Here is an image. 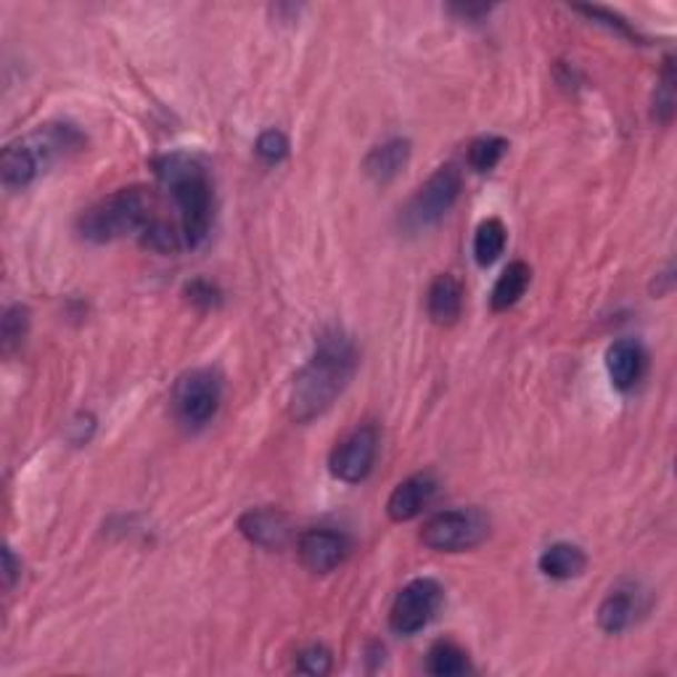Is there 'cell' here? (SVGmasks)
Instances as JSON below:
<instances>
[{"instance_id":"9c48e42d","label":"cell","mask_w":677,"mask_h":677,"mask_svg":"<svg viewBox=\"0 0 677 677\" xmlns=\"http://www.w3.org/2000/svg\"><path fill=\"white\" fill-rule=\"evenodd\" d=\"M376 456H379V429L366 424L358 427L352 435H347L341 442L333 448L331 460V474L347 485H358L374 471Z\"/></svg>"},{"instance_id":"44dd1931","label":"cell","mask_w":677,"mask_h":677,"mask_svg":"<svg viewBox=\"0 0 677 677\" xmlns=\"http://www.w3.org/2000/svg\"><path fill=\"white\" fill-rule=\"evenodd\" d=\"M508 151V141L506 138L500 136H485V138H477L469 146V165L471 170L477 172H490L495 170V167L500 165V159L506 157Z\"/></svg>"},{"instance_id":"484cf974","label":"cell","mask_w":677,"mask_h":677,"mask_svg":"<svg viewBox=\"0 0 677 677\" xmlns=\"http://www.w3.org/2000/svg\"><path fill=\"white\" fill-rule=\"evenodd\" d=\"M579 13H585V17H590L593 22H601L609 27V30H617L619 34H625V38H635L630 27H627V22H623V19L617 17V13H611L609 9H601V6H577Z\"/></svg>"},{"instance_id":"7a4b0ae2","label":"cell","mask_w":677,"mask_h":677,"mask_svg":"<svg viewBox=\"0 0 677 677\" xmlns=\"http://www.w3.org/2000/svg\"><path fill=\"white\" fill-rule=\"evenodd\" d=\"M153 172L178 207V233L183 249L201 247L215 215V193L207 167L191 153L176 151L159 157L153 162Z\"/></svg>"},{"instance_id":"3957f363","label":"cell","mask_w":677,"mask_h":677,"mask_svg":"<svg viewBox=\"0 0 677 677\" xmlns=\"http://www.w3.org/2000/svg\"><path fill=\"white\" fill-rule=\"evenodd\" d=\"M82 136L72 125H46L30 138L13 141L0 153V178L9 191H22L48 165L64 157L69 149H80Z\"/></svg>"},{"instance_id":"d6986e66","label":"cell","mask_w":677,"mask_h":677,"mask_svg":"<svg viewBox=\"0 0 677 677\" xmlns=\"http://www.w3.org/2000/svg\"><path fill=\"white\" fill-rule=\"evenodd\" d=\"M471 669L469 654L464 648L450 644V640H439L431 646L429 659H427V673L435 677H458L466 675Z\"/></svg>"},{"instance_id":"6da1fadb","label":"cell","mask_w":677,"mask_h":677,"mask_svg":"<svg viewBox=\"0 0 677 677\" xmlns=\"http://www.w3.org/2000/svg\"><path fill=\"white\" fill-rule=\"evenodd\" d=\"M355 368H358V352H355L352 341L339 331L326 333L320 339L318 352L291 384V418L297 424H310L323 416L352 381Z\"/></svg>"},{"instance_id":"7c38bea8","label":"cell","mask_w":677,"mask_h":677,"mask_svg":"<svg viewBox=\"0 0 677 677\" xmlns=\"http://www.w3.org/2000/svg\"><path fill=\"white\" fill-rule=\"evenodd\" d=\"M437 492V481L429 474H416V477L402 479L395 487L392 495L387 500V514L392 521H410L418 514H424V508L429 506L431 498Z\"/></svg>"},{"instance_id":"277c9868","label":"cell","mask_w":677,"mask_h":677,"mask_svg":"<svg viewBox=\"0 0 677 677\" xmlns=\"http://www.w3.org/2000/svg\"><path fill=\"white\" fill-rule=\"evenodd\" d=\"M151 220V193L146 188H122L88 207L77 228L90 243H109L125 236H141Z\"/></svg>"},{"instance_id":"2e32d148","label":"cell","mask_w":677,"mask_h":677,"mask_svg":"<svg viewBox=\"0 0 677 677\" xmlns=\"http://www.w3.org/2000/svg\"><path fill=\"white\" fill-rule=\"evenodd\" d=\"M408 159H410V141H405V138H392V141L371 149L366 162H362V170H366V176L376 180V183H389V180H395L405 170Z\"/></svg>"},{"instance_id":"603a6c76","label":"cell","mask_w":677,"mask_h":677,"mask_svg":"<svg viewBox=\"0 0 677 677\" xmlns=\"http://www.w3.org/2000/svg\"><path fill=\"white\" fill-rule=\"evenodd\" d=\"M286 153H289V141H286L281 130H265L262 136L257 138V157H260L265 165L283 162Z\"/></svg>"},{"instance_id":"7402d4cb","label":"cell","mask_w":677,"mask_h":677,"mask_svg":"<svg viewBox=\"0 0 677 677\" xmlns=\"http://www.w3.org/2000/svg\"><path fill=\"white\" fill-rule=\"evenodd\" d=\"M30 331V310L24 305H11L6 310L3 323H0V339H3V352L11 355L17 347H22V341Z\"/></svg>"},{"instance_id":"f1b7e54d","label":"cell","mask_w":677,"mask_h":677,"mask_svg":"<svg viewBox=\"0 0 677 677\" xmlns=\"http://www.w3.org/2000/svg\"><path fill=\"white\" fill-rule=\"evenodd\" d=\"M19 569H22V564H17V556H13L11 548L3 550V585L6 590L13 588V583H17Z\"/></svg>"},{"instance_id":"cb8c5ba5","label":"cell","mask_w":677,"mask_h":677,"mask_svg":"<svg viewBox=\"0 0 677 677\" xmlns=\"http://www.w3.org/2000/svg\"><path fill=\"white\" fill-rule=\"evenodd\" d=\"M675 74H673V64L667 61L665 77H661V86L656 90V99H654V117L661 122L673 120V109H675Z\"/></svg>"},{"instance_id":"e0dca14e","label":"cell","mask_w":677,"mask_h":677,"mask_svg":"<svg viewBox=\"0 0 677 677\" xmlns=\"http://www.w3.org/2000/svg\"><path fill=\"white\" fill-rule=\"evenodd\" d=\"M585 567H588V556L571 542H556L540 556V571L550 579H575L583 575Z\"/></svg>"},{"instance_id":"52a82bcc","label":"cell","mask_w":677,"mask_h":677,"mask_svg":"<svg viewBox=\"0 0 677 677\" xmlns=\"http://www.w3.org/2000/svg\"><path fill=\"white\" fill-rule=\"evenodd\" d=\"M460 186H464V180H460L456 165L439 167L435 176L418 188L416 197L410 199V205L405 207L402 215L405 228L427 230L431 226H437V222L442 220L452 209V205L458 201Z\"/></svg>"},{"instance_id":"4316f807","label":"cell","mask_w":677,"mask_h":677,"mask_svg":"<svg viewBox=\"0 0 677 677\" xmlns=\"http://www.w3.org/2000/svg\"><path fill=\"white\" fill-rule=\"evenodd\" d=\"M188 299H191L193 305H201V307H215L220 302V291L215 289L212 283L207 281H193L191 286H188Z\"/></svg>"},{"instance_id":"4fadbf2b","label":"cell","mask_w":677,"mask_h":677,"mask_svg":"<svg viewBox=\"0 0 677 677\" xmlns=\"http://www.w3.org/2000/svg\"><path fill=\"white\" fill-rule=\"evenodd\" d=\"M606 371L617 389H633L644 379L646 371V350L638 339H617L606 350Z\"/></svg>"},{"instance_id":"5bb4252c","label":"cell","mask_w":677,"mask_h":677,"mask_svg":"<svg viewBox=\"0 0 677 677\" xmlns=\"http://www.w3.org/2000/svg\"><path fill=\"white\" fill-rule=\"evenodd\" d=\"M427 310L429 318L435 320L437 326L456 323L460 318V310H464V286H460L456 276L442 273L431 281L427 295Z\"/></svg>"},{"instance_id":"30bf717a","label":"cell","mask_w":677,"mask_h":677,"mask_svg":"<svg viewBox=\"0 0 677 677\" xmlns=\"http://www.w3.org/2000/svg\"><path fill=\"white\" fill-rule=\"evenodd\" d=\"M347 550V537L339 532H331V529H310L299 537V558L310 571L316 575H328L345 561Z\"/></svg>"},{"instance_id":"83f0119b","label":"cell","mask_w":677,"mask_h":677,"mask_svg":"<svg viewBox=\"0 0 677 677\" xmlns=\"http://www.w3.org/2000/svg\"><path fill=\"white\" fill-rule=\"evenodd\" d=\"M490 11H492V6H485V3H456V6H450V13H456V17L466 19V22H479V19L487 17Z\"/></svg>"},{"instance_id":"ba28073f","label":"cell","mask_w":677,"mask_h":677,"mask_svg":"<svg viewBox=\"0 0 677 677\" xmlns=\"http://www.w3.org/2000/svg\"><path fill=\"white\" fill-rule=\"evenodd\" d=\"M442 604V588L437 579L418 577L397 593L392 611H389V627L397 635H416L427 627Z\"/></svg>"},{"instance_id":"8992f818","label":"cell","mask_w":677,"mask_h":677,"mask_svg":"<svg viewBox=\"0 0 677 677\" xmlns=\"http://www.w3.org/2000/svg\"><path fill=\"white\" fill-rule=\"evenodd\" d=\"M490 532V521L477 508L445 511L429 519L421 529V542L437 554H464L477 548Z\"/></svg>"},{"instance_id":"ac0fdd59","label":"cell","mask_w":677,"mask_h":677,"mask_svg":"<svg viewBox=\"0 0 677 677\" xmlns=\"http://www.w3.org/2000/svg\"><path fill=\"white\" fill-rule=\"evenodd\" d=\"M529 281H532V270H529L527 262H511L506 270L498 276V281L492 286L490 305L495 312L511 310V307L525 297V291L529 289Z\"/></svg>"},{"instance_id":"9a60e30c","label":"cell","mask_w":677,"mask_h":677,"mask_svg":"<svg viewBox=\"0 0 677 677\" xmlns=\"http://www.w3.org/2000/svg\"><path fill=\"white\" fill-rule=\"evenodd\" d=\"M640 614V596L635 588H617L604 598L598 606V625L609 635L625 633L627 627L635 625Z\"/></svg>"},{"instance_id":"ffe728a7","label":"cell","mask_w":677,"mask_h":677,"mask_svg":"<svg viewBox=\"0 0 677 677\" xmlns=\"http://www.w3.org/2000/svg\"><path fill=\"white\" fill-rule=\"evenodd\" d=\"M506 241L508 230L498 218L479 222L477 233H474V260H477L481 268H487V265H492L502 255Z\"/></svg>"},{"instance_id":"5b68a950","label":"cell","mask_w":677,"mask_h":677,"mask_svg":"<svg viewBox=\"0 0 677 677\" xmlns=\"http://www.w3.org/2000/svg\"><path fill=\"white\" fill-rule=\"evenodd\" d=\"M222 402V379L212 368H193L180 376L176 384V405L178 421L188 429H201L212 421Z\"/></svg>"},{"instance_id":"8fae6325","label":"cell","mask_w":677,"mask_h":677,"mask_svg":"<svg viewBox=\"0 0 677 677\" xmlns=\"http://www.w3.org/2000/svg\"><path fill=\"white\" fill-rule=\"evenodd\" d=\"M241 535L260 548H281L291 535L289 516L278 508H251L239 521Z\"/></svg>"},{"instance_id":"d4e9b609","label":"cell","mask_w":677,"mask_h":677,"mask_svg":"<svg viewBox=\"0 0 677 677\" xmlns=\"http://www.w3.org/2000/svg\"><path fill=\"white\" fill-rule=\"evenodd\" d=\"M297 669L305 675H328L331 673V651L323 646H310L299 654Z\"/></svg>"}]
</instances>
